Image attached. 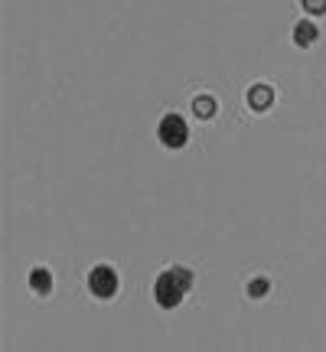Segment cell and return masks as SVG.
Returning <instances> with one entry per match:
<instances>
[{"mask_svg":"<svg viewBox=\"0 0 326 352\" xmlns=\"http://www.w3.org/2000/svg\"><path fill=\"white\" fill-rule=\"evenodd\" d=\"M189 290H193V271L189 267H166L153 284V300L160 303L163 310H173L183 303Z\"/></svg>","mask_w":326,"mask_h":352,"instance_id":"6da1fadb","label":"cell"},{"mask_svg":"<svg viewBox=\"0 0 326 352\" xmlns=\"http://www.w3.org/2000/svg\"><path fill=\"white\" fill-rule=\"evenodd\" d=\"M157 138H160L163 147H170V151H180V147H186L189 127H186V121H183L180 114H163L160 127H157Z\"/></svg>","mask_w":326,"mask_h":352,"instance_id":"7a4b0ae2","label":"cell"},{"mask_svg":"<svg viewBox=\"0 0 326 352\" xmlns=\"http://www.w3.org/2000/svg\"><path fill=\"white\" fill-rule=\"evenodd\" d=\"M88 290H91L98 300H111L114 294H118V274H114V267H108V264L91 267V274H88Z\"/></svg>","mask_w":326,"mask_h":352,"instance_id":"3957f363","label":"cell"},{"mask_svg":"<svg viewBox=\"0 0 326 352\" xmlns=\"http://www.w3.org/2000/svg\"><path fill=\"white\" fill-rule=\"evenodd\" d=\"M271 101H274V91H271V85H254L248 91V104L254 108V111H268V108H271Z\"/></svg>","mask_w":326,"mask_h":352,"instance_id":"277c9868","label":"cell"},{"mask_svg":"<svg viewBox=\"0 0 326 352\" xmlns=\"http://www.w3.org/2000/svg\"><path fill=\"white\" fill-rule=\"evenodd\" d=\"M316 39H320V30H316L310 20H301V23L294 26V43H297V46H314Z\"/></svg>","mask_w":326,"mask_h":352,"instance_id":"5b68a950","label":"cell"},{"mask_svg":"<svg viewBox=\"0 0 326 352\" xmlns=\"http://www.w3.org/2000/svg\"><path fill=\"white\" fill-rule=\"evenodd\" d=\"M30 287H33V294H43V297H46L52 290V274L46 267H33V271H30Z\"/></svg>","mask_w":326,"mask_h":352,"instance_id":"8992f818","label":"cell"},{"mask_svg":"<svg viewBox=\"0 0 326 352\" xmlns=\"http://www.w3.org/2000/svg\"><path fill=\"white\" fill-rule=\"evenodd\" d=\"M193 111H196V118H202V121H209L215 111H219V104H215V98H209V95H202V98L193 101Z\"/></svg>","mask_w":326,"mask_h":352,"instance_id":"52a82bcc","label":"cell"},{"mask_svg":"<svg viewBox=\"0 0 326 352\" xmlns=\"http://www.w3.org/2000/svg\"><path fill=\"white\" fill-rule=\"evenodd\" d=\"M268 290H271V284H268L264 277H254V280L248 284V297H254V300H261V297L268 294Z\"/></svg>","mask_w":326,"mask_h":352,"instance_id":"ba28073f","label":"cell"},{"mask_svg":"<svg viewBox=\"0 0 326 352\" xmlns=\"http://www.w3.org/2000/svg\"><path fill=\"white\" fill-rule=\"evenodd\" d=\"M303 10L314 13V16H323V13H326V0H303Z\"/></svg>","mask_w":326,"mask_h":352,"instance_id":"9c48e42d","label":"cell"}]
</instances>
